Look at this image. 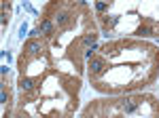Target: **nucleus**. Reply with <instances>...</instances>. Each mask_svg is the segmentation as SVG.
Here are the masks:
<instances>
[{
    "mask_svg": "<svg viewBox=\"0 0 159 118\" xmlns=\"http://www.w3.org/2000/svg\"><path fill=\"white\" fill-rule=\"evenodd\" d=\"M102 72H104V59H93L91 57V61H89V74L96 78Z\"/></svg>",
    "mask_w": 159,
    "mask_h": 118,
    "instance_id": "obj_1",
    "label": "nucleus"
},
{
    "mask_svg": "<svg viewBox=\"0 0 159 118\" xmlns=\"http://www.w3.org/2000/svg\"><path fill=\"white\" fill-rule=\"evenodd\" d=\"M136 34H138V36H148V34H153V30H148L147 25H140V27H138V32H136Z\"/></svg>",
    "mask_w": 159,
    "mask_h": 118,
    "instance_id": "obj_6",
    "label": "nucleus"
},
{
    "mask_svg": "<svg viewBox=\"0 0 159 118\" xmlns=\"http://www.w3.org/2000/svg\"><path fill=\"white\" fill-rule=\"evenodd\" d=\"M19 86H21V91L30 93V91H34V80H32V78H24V76H21V80H19Z\"/></svg>",
    "mask_w": 159,
    "mask_h": 118,
    "instance_id": "obj_2",
    "label": "nucleus"
},
{
    "mask_svg": "<svg viewBox=\"0 0 159 118\" xmlns=\"http://www.w3.org/2000/svg\"><path fill=\"white\" fill-rule=\"evenodd\" d=\"M53 32H55V25L51 23L49 19H45V21L40 23V34H47V36H51Z\"/></svg>",
    "mask_w": 159,
    "mask_h": 118,
    "instance_id": "obj_3",
    "label": "nucleus"
},
{
    "mask_svg": "<svg viewBox=\"0 0 159 118\" xmlns=\"http://www.w3.org/2000/svg\"><path fill=\"white\" fill-rule=\"evenodd\" d=\"M96 9H98V11H106V9H108V2H106V0H98V2H96Z\"/></svg>",
    "mask_w": 159,
    "mask_h": 118,
    "instance_id": "obj_7",
    "label": "nucleus"
},
{
    "mask_svg": "<svg viewBox=\"0 0 159 118\" xmlns=\"http://www.w3.org/2000/svg\"><path fill=\"white\" fill-rule=\"evenodd\" d=\"M25 48H28L30 53H36V51H40V44H38L36 40H30V42L25 44Z\"/></svg>",
    "mask_w": 159,
    "mask_h": 118,
    "instance_id": "obj_5",
    "label": "nucleus"
},
{
    "mask_svg": "<svg viewBox=\"0 0 159 118\" xmlns=\"http://www.w3.org/2000/svg\"><path fill=\"white\" fill-rule=\"evenodd\" d=\"M96 38H98V34L89 32V34H85V36H83V44H96Z\"/></svg>",
    "mask_w": 159,
    "mask_h": 118,
    "instance_id": "obj_4",
    "label": "nucleus"
}]
</instances>
